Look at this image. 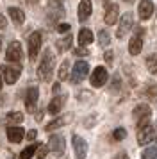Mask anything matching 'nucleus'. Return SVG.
<instances>
[{"instance_id": "35", "label": "nucleus", "mask_w": 157, "mask_h": 159, "mask_svg": "<svg viewBox=\"0 0 157 159\" xmlns=\"http://www.w3.org/2000/svg\"><path fill=\"white\" fill-rule=\"evenodd\" d=\"M75 54H77V56H87V50H86L84 47H80V48H75Z\"/></svg>"}, {"instance_id": "37", "label": "nucleus", "mask_w": 157, "mask_h": 159, "mask_svg": "<svg viewBox=\"0 0 157 159\" xmlns=\"http://www.w3.org/2000/svg\"><path fill=\"white\" fill-rule=\"evenodd\" d=\"M113 56H114V54H113L111 50L105 52V61H107V63H113Z\"/></svg>"}, {"instance_id": "5", "label": "nucleus", "mask_w": 157, "mask_h": 159, "mask_svg": "<svg viewBox=\"0 0 157 159\" xmlns=\"http://www.w3.org/2000/svg\"><path fill=\"white\" fill-rule=\"evenodd\" d=\"M132 27H134V16H132V13H125V15L121 16V20H120V25H118V30H116V36L120 38V39L125 38L127 32L132 30Z\"/></svg>"}, {"instance_id": "25", "label": "nucleus", "mask_w": 157, "mask_h": 159, "mask_svg": "<svg viewBox=\"0 0 157 159\" xmlns=\"http://www.w3.org/2000/svg\"><path fill=\"white\" fill-rule=\"evenodd\" d=\"M98 43L102 45V47H107V45L111 43V34H109V32H107V30H100L98 32Z\"/></svg>"}, {"instance_id": "11", "label": "nucleus", "mask_w": 157, "mask_h": 159, "mask_svg": "<svg viewBox=\"0 0 157 159\" xmlns=\"http://www.w3.org/2000/svg\"><path fill=\"white\" fill-rule=\"evenodd\" d=\"M38 97H39V89L38 86H32L27 89V97H25V107L29 113H34L36 104H38Z\"/></svg>"}, {"instance_id": "16", "label": "nucleus", "mask_w": 157, "mask_h": 159, "mask_svg": "<svg viewBox=\"0 0 157 159\" xmlns=\"http://www.w3.org/2000/svg\"><path fill=\"white\" fill-rule=\"evenodd\" d=\"M118 13H120V7L116 4H109L105 9V23L107 25H114L116 20H118Z\"/></svg>"}, {"instance_id": "3", "label": "nucleus", "mask_w": 157, "mask_h": 159, "mask_svg": "<svg viewBox=\"0 0 157 159\" xmlns=\"http://www.w3.org/2000/svg\"><path fill=\"white\" fill-rule=\"evenodd\" d=\"M89 73V65L86 61H77L73 70H71V82L73 84H78L86 79V75Z\"/></svg>"}, {"instance_id": "41", "label": "nucleus", "mask_w": 157, "mask_h": 159, "mask_svg": "<svg viewBox=\"0 0 157 159\" xmlns=\"http://www.w3.org/2000/svg\"><path fill=\"white\" fill-rule=\"evenodd\" d=\"M0 48H2V38H0Z\"/></svg>"}, {"instance_id": "8", "label": "nucleus", "mask_w": 157, "mask_h": 159, "mask_svg": "<svg viewBox=\"0 0 157 159\" xmlns=\"http://www.w3.org/2000/svg\"><path fill=\"white\" fill-rule=\"evenodd\" d=\"M154 139H157V129L155 127L146 125V127L139 129V132H137V143L139 145H146V143H150V141H154Z\"/></svg>"}, {"instance_id": "9", "label": "nucleus", "mask_w": 157, "mask_h": 159, "mask_svg": "<svg viewBox=\"0 0 157 159\" xmlns=\"http://www.w3.org/2000/svg\"><path fill=\"white\" fill-rule=\"evenodd\" d=\"M107 77H109V73H107L105 68H104V66H96V68L93 70L91 77H89V82H91L95 88H100L107 82Z\"/></svg>"}, {"instance_id": "43", "label": "nucleus", "mask_w": 157, "mask_h": 159, "mask_svg": "<svg viewBox=\"0 0 157 159\" xmlns=\"http://www.w3.org/2000/svg\"><path fill=\"white\" fill-rule=\"evenodd\" d=\"M0 89H2V79H0Z\"/></svg>"}, {"instance_id": "28", "label": "nucleus", "mask_w": 157, "mask_h": 159, "mask_svg": "<svg viewBox=\"0 0 157 159\" xmlns=\"http://www.w3.org/2000/svg\"><path fill=\"white\" fill-rule=\"evenodd\" d=\"M143 93L146 95L148 98H152V100H157V84H150V86H146Z\"/></svg>"}, {"instance_id": "21", "label": "nucleus", "mask_w": 157, "mask_h": 159, "mask_svg": "<svg viewBox=\"0 0 157 159\" xmlns=\"http://www.w3.org/2000/svg\"><path fill=\"white\" fill-rule=\"evenodd\" d=\"M91 41H93V32L89 29H82L78 32V43L82 45V47H87Z\"/></svg>"}, {"instance_id": "12", "label": "nucleus", "mask_w": 157, "mask_h": 159, "mask_svg": "<svg viewBox=\"0 0 157 159\" xmlns=\"http://www.w3.org/2000/svg\"><path fill=\"white\" fill-rule=\"evenodd\" d=\"M25 136V130L23 127H18V125H9L7 127V139L11 143H20L21 139Z\"/></svg>"}, {"instance_id": "2", "label": "nucleus", "mask_w": 157, "mask_h": 159, "mask_svg": "<svg viewBox=\"0 0 157 159\" xmlns=\"http://www.w3.org/2000/svg\"><path fill=\"white\" fill-rule=\"evenodd\" d=\"M132 115H134V118L137 120V127L143 129V127H146V125L150 123V115H152V111H150V106H146V104H139V106H136L134 107Z\"/></svg>"}, {"instance_id": "26", "label": "nucleus", "mask_w": 157, "mask_h": 159, "mask_svg": "<svg viewBox=\"0 0 157 159\" xmlns=\"http://www.w3.org/2000/svg\"><path fill=\"white\" fill-rule=\"evenodd\" d=\"M68 70H70V61H63V65H61L59 72H57V75H59V80H64L66 77H68Z\"/></svg>"}, {"instance_id": "24", "label": "nucleus", "mask_w": 157, "mask_h": 159, "mask_svg": "<svg viewBox=\"0 0 157 159\" xmlns=\"http://www.w3.org/2000/svg\"><path fill=\"white\" fill-rule=\"evenodd\" d=\"M6 118H7V122L9 123H16V125L23 122V115H21V113H16V111H11Z\"/></svg>"}, {"instance_id": "10", "label": "nucleus", "mask_w": 157, "mask_h": 159, "mask_svg": "<svg viewBox=\"0 0 157 159\" xmlns=\"http://www.w3.org/2000/svg\"><path fill=\"white\" fill-rule=\"evenodd\" d=\"M71 141H73V152H75L77 159H86V154H87V143H86V139L77 136V134H73Z\"/></svg>"}, {"instance_id": "19", "label": "nucleus", "mask_w": 157, "mask_h": 159, "mask_svg": "<svg viewBox=\"0 0 157 159\" xmlns=\"http://www.w3.org/2000/svg\"><path fill=\"white\" fill-rule=\"evenodd\" d=\"M7 13L11 16V20L14 22V25H21V23L25 22V15H23V11L18 7H9L7 9Z\"/></svg>"}, {"instance_id": "30", "label": "nucleus", "mask_w": 157, "mask_h": 159, "mask_svg": "<svg viewBox=\"0 0 157 159\" xmlns=\"http://www.w3.org/2000/svg\"><path fill=\"white\" fill-rule=\"evenodd\" d=\"M113 136H114V139L121 141V139H125V138H127V130H125V129H116Z\"/></svg>"}, {"instance_id": "14", "label": "nucleus", "mask_w": 157, "mask_h": 159, "mask_svg": "<svg viewBox=\"0 0 157 159\" xmlns=\"http://www.w3.org/2000/svg\"><path fill=\"white\" fill-rule=\"evenodd\" d=\"M64 104H66V95H63V97H54V98H52V102L48 104L47 111H48L50 115H59Z\"/></svg>"}, {"instance_id": "1", "label": "nucleus", "mask_w": 157, "mask_h": 159, "mask_svg": "<svg viewBox=\"0 0 157 159\" xmlns=\"http://www.w3.org/2000/svg\"><path fill=\"white\" fill-rule=\"evenodd\" d=\"M54 66H56L54 54L47 48L45 54H43V57H41V63L38 66V77L41 80H50L52 79V73H54Z\"/></svg>"}, {"instance_id": "32", "label": "nucleus", "mask_w": 157, "mask_h": 159, "mask_svg": "<svg viewBox=\"0 0 157 159\" xmlns=\"http://www.w3.org/2000/svg\"><path fill=\"white\" fill-rule=\"evenodd\" d=\"M120 77H118V73H116V75H114L113 77V86H111V91H113V93H116V89H120Z\"/></svg>"}, {"instance_id": "29", "label": "nucleus", "mask_w": 157, "mask_h": 159, "mask_svg": "<svg viewBox=\"0 0 157 159\" xmlns=\"http://www.w3.org/2000/svg\"><path fill=\"white\" fill-rule=\"evenodd\" d=\"M34 154H36V145H30V147H27L25 150H21L20 159H30Z\"/></svg>"}, {"instance_id": "6", "label": "nucleus", "mask_w": 157, "mask_h": 159, "mask_svg": "<svg viewBox=\"0 0 157 159\" xmlns=\"http://www.w3.org/2000/svg\"><path fill=\"white\" fill-rule=\"evenodd\" d=\"M39 48H41V32H32L29 36V57H30V61H34L38 57Z\"/></svg>"}, {"instance_id": "23", "label": "nucleus", "mask_w": 157, "mask_h": 159, "mask_svg": "<svg viewBox=\"0 0 157 159\" xmlns=\"http://www.w3.org/2000/svg\"><path fill=\"white\" fill-rule=\"evenodd\" d=\"M71 41H73V38H71V34H68V36H64L59 43H57V50L59 52H64V50H68L71 47Z\"/></svg>"}, {"instance_id": "31", "label": "nucleus", "mask_w": 157, "mask_h": 159, "mask_svg": "<svg viewBox=\"0 0 157 159\" xmlns=\"http://www.w3.org/2000/svg\"><path fill=\"white\" fill-rule=\"evenodd\" d=\"M47 152H48L47 145H38V159H45Z\"/></svg>"}, {"instance_id": "34", "label": "nucleus", "mask_w": 157, "mask_h": 159, "mask_svg": "<svg viewBox=\"0 0 157 159\" xmlns=\"http://www.w3.org/2000/svg\"><path fill=\"white\" fill-rule=\"evenodd\" d=\"M36 136H38V130H34V129H30L27 132V139H29V141H34Z\"/></svg>"}, {"instance_id": "39", "label": "nucleus", "mask_w": 157, "mask_h": 159, "mask_svg": "<svg viewBox=\"0 0 157 159\" xmlns=\"http://www.w3.org/2000/svg\"><path fill=\"white\" fill-rule=\"evenodd\" d=\"M52 4H54V6H61V4H63V0H54Z\"/></svg>"}, {"instance_id": "36", "label": "nucleus", "mask_w": 157, "mask_h": 159, "mask_svg": "<svg viewBox=\"0 0 157 159\" xmlns=\"http://www.w3.org/2000/svg\"><path fill=\"white\" fill-rule=\"evenodd\" d=\"M6 27H7L6 18H4V15H0V29H6Z\"/></svg>"}, {"instance_id": "4", "label": "nucleus", "mask_w": 157, "mask_h": 159, "mask_svg": "<svg viewBox=\"0 0 157 159\" xmlns=\"http://www.w3.org/2000/svg\"><path fill=\"white\" fill-rule=\"evenodd\" d=\"M0 73L4 75V80H6V84H14V82L18 80V77H20L21 68H20V66L2 65V66H0Z\"/></svg>"}, {"instance_id": "15", "label": "nucleus", "mask_w": 157, "mask_h": 159, "mask_svg": "<svg viewBox=\"0 0 157 159\" xmlns=\"http://www.w3.org/2000/svg\"><path fill=\"white\" fill-rule=\"evenodd\" d=\"M48 147H50L54 152H56V154H63L64 148H66V145H64V138L59 136V134H54V136L50 138Z\"/></svg>"}, {"instance_id": "33", "label": "nucleus", "mask_w": 157, "mask_h": 159, "mask_svg": "<svg viewBox=\"0 0 157 159\" xmlns=\"http://www.w3.org/2000/svg\"><path fill=\"white\" fill-rule=\"evenodd\" d=\"M70 25L68 23H57V32H68Z\"/></svg>"}, {"instance_id": "17", "label": "nucleus", "mask_w": 157, "mask_h": 159, "mask_svg": "<svg viewBox=\"0 0 157 159\" xmlns=\"http://www.w3.org/2000/svg\"><path fill=\"white\" fill-rule=\"evenodd\" d=\"M139 18L141 20H148L150 16H152V13H154V4L150 2V0H143L141 4H139Z\"/></svg>"}, {"instance_id": "40", "label": "nucleus", "mask_w": 157, "mask_h": 159, "mask_svg": "<svg viewBox=\"0 0 157 159\" xmlns=\"http://www.w3.org/2000/svg\"><path fill=\"white\" fill-rule=\"evenodd\" d=\"M29 6H34V4H38V0H27Z\"/></svg>"}, {"instance_id": "27", "label": "nucleus", "mask_w": 157, "mask_h": 159, "mask_svg": "<svg viewBox=\"0 0 157 159\" xmlns=\"http://www.w3.org/2000/svg\"><path fill=\"white\" fill-rule=\"evenodd\" d=\"M143 159H157V147H148L141 154Z\"/></svg>"}, {"instance_id": "13", "label": "nucleus", "mask_w": 157, "mask_h": 159, "mask_svg": "<svg viewBox=\"0 0 157 159\" xmlns=\"http://www.w3.org/2000/svg\"><path fill=\"white\" fill-rule=\"evenodd\" d=\"M93 13V4L91 0H80V4H78V20L80 22H86Z\"/></svg>"}, {"instance_id": "18", "label": "nucleus", "mask_w": 157, "mask_h": 159, "mask_svg": "<svg viewBox=\"0 0 157 159\" xmlns=\"http://www.w3.org/2000/svg\"><path fill=\"white\" fill-rule=\"evenodd\" d=\"M71 120H73V116L71 115H64V116H61V118H56V120H52L50 123H47L45 129L47 130H54V129H57V127H63V125H66V123H70Z\"/></svg>"}, {"instance_id": "7", "label": "nucleus", "mask_w": 157, "mask_h": 159, "mask_svg": "<svg viewBox=\"0 0 157 159\" xmlns=\"http://www.w3.org/2000/svg\"><path fill=\"white\" fill-rule=\"evenodd\" d=\"M21 57H23V50H21L20 41H13V43L7 47L6 59L9 61V63H20Z\"/></svg>"}, {"instance_id": "20", "label": "nucleus", "mask_w": 157, "mask_h": 159, "mask_svg": "<svg viewBox=\"0 0 157 159\" xmlns=\"http://www.w3.org/2000/svg\"><path fill=\"white\" fill-rule=\"evenodd\" d=\"M143 48V39L141 36H134L130 39V43H128V52H130V56H137Z\"/></svg>"}, {"instance_id": "42", "label": "nucleus", "mask_w": 157, "mask_h": 159, "mask_svg": "<svg viewBox=\"0 0 157 159\" xmlns=\"http://www.w3.org/2000/svg\"><path fill=\"white\" fill-rule=\"evenodd\" d=\"M125 2H128V4H130V2H134V0H125Z\"/></svg>"}, {"instance_id": "38", "label": "nucleus", "mask_w": 157, "mask_h": 159, "mask_svg": "<svg viewBox=\"0 0 157 159\" xmlns=\"http://www.w3.org/2000/svg\"><path fill=\"white\" fill-rule=\"evenodd\" d=\"M114 159H128V157H127V154H125V152H121V154H118Z\"/></svg>"}, {"instance_id": "22", "label": "nucleus", "mask_w": 157, "mask_h": 159, "mask_svg": "<svg viewBox=\"0 0 157 159\" xmlns=\"http://www.w3.org/2000/svg\"><path fill=\"white\" fill-rule=\"evenodd\" d=\"M146 70L150 73H157V54H152L146 57Z\"/></svg>"}]
</instances>
